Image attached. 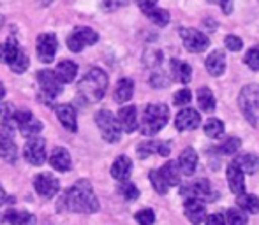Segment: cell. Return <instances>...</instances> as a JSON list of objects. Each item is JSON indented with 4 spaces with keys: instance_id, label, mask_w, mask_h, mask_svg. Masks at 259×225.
Returning <instances> with one entry per match:
<instances>
[{
    "instance_id": "7",
    "label": "cell",
    "mask_w": 259,
    "mask_h": 225,
    "mask_svg": "<svg viewBox=\"0 0 259 225\" xmlns=\"http://www.w3.org/2000/svg\"><path fill=\"white\" fill-rule=\"evenodd\" d=\"M180 194L182 195H187L189 197H194V199H199V201H208V202H213L217 199V194L211 190L210 187V181L201 178V180H196L189 185H184L180 188Z\"/></svg>"
},
{
    "instance_id": "44",
    "label": "cell",
    "mask_w": 259,
    "mask_h": 225,
    "mask_svg": "<svg viewBox=\"0 0 259 225\" xmlns=\"http://www.w3.org/2000/svg\"><path fill=\"white\" fill-rule=\"evenodd\" d=\"M191 99H192L191 90H189V88H184V90H180V92L175 93L173 104H175V106H187V104L191 102Z\"/></svg>"
},
{
    "instance_id": "18",
    "label": "cell",
    "mask_w": 259,
    "mask_h": 225,
    "mask_svg": "<svg viewBox=\"0 0 259 225\" xmlns=\"http://www.w3.org/2000/svg\"><path fill=\"white\" fill-rule=\"evenodd\" d=\"M184 211H185V216H187V218L191 220V223H194V225L201 223L206 215V209H205L203 201L194 199V197H189L187 201L184 202Z\"/></svg>"
},
{
    "instance_id": "50",
    "label": "cell",
    "mask_w": 259,
    "mask_h": 225,
    "mask_svg": "<svg viewBox=\"0 0 259 225\" xmlns=\"http://www.w3.org/2000/svg\"><path fill=\"white\" fill-rule=\"evenodd\" d=\"M206 225H226L224 222V216L219 215V213H213L206 218Z\"/></svg>"
},
{
    "instance_id": "51",
    "label": "cell",
    "mask_w": 259,
    "mask_h": 225,
    "mask_svg": "<svg viewBox=\"0 0 259 225\" xmlns=\"http://www.w3.org/2000/svg\"><path fill=\"white\" fill-rule=\"evenodd\" d=\"M6 202H13V197H7V195L4 194L2 188H0V206L6 204Z\"/></svg>"
},
{
    "instance_id": "23",
    "label": "cell",
    "mask_w": 259,
    "mask_h": 225,
    "mask_svg": "<svg viewBox=\"0 0 259 225\" xmlns=\"http://www.w3.org/2000/svg\"><path fill=\"white\" fill-rule=\"evenodd\" d=\"M206 71L210 72L211 76H222L226 71V55L221 49H215L213 53H210L205 62Z\"/></svg>"
},
{
    "instance_id": "49",
    "label": "cell",
    "mask_w": 259,
    "mask_h": 225,
    "mask_svg": "<svg viewBox=\"0 0 259 225\" xmlns=\"http://www.w3.org/2000/svg\"><path fill=\"white\" fill-rule=\"evenodd\" d=\"M157 2H159V0H136V4L140 6V9L143 11V13H147V11L157 7Z\"/></svg>"
},
{
    "instance_id": "31",
    "label": "cell",
    "mask_w": 259,
    "mask_h": 225,
    "mask_svg": "<svg viewBox=\"0 0 259 225\" xmlns=\"http://www.w3.org/2000/svg\"><path fill=\"white\" fill-rule=\"evenodd\" d=\"M236 204L243 213H249V215H257L259 213V199L252 194H240L236 197Z\"/></svg>"
},
{
    "instance_id": "20",
    "label": "cell",
    "mask_w": 259,
    "mask_h": 225,
    "mask_svg": "<svg viewBox=\"0 0 259 225\" xmlns=\"http://www.w3.org/2000/svg\"><path fill=\"white\" fill-rule=\"evenodd\" d=\"M171 78H173L175 81L182 83V85H187L192 79V67L187 62L173 58V60H171Z\"/></svg>"
},
{
    "instance_id": "9",
    "label": "cell",
    "mask_w": 259,
    "mask_h": 225,
    "mask_svg": "<svg viewBox=\"0 0 259 225\" xmlns=\"http://www.w3.org/2000/svg\"><path fill=\"white\" fill-rule=\"evenodd\" d=\"M23 157L28 164L42 165L46 160V141L39 136L30 137V139L27 141V144H25Z\"/></svg>"
},
{
    "instance_id": "22",
    "label": "cell",
    "mask_w": 259,
    "mask_h": 225,
    "mask_svg": "<svg viewBox=\"0 0 259 225\" xmlns=\"http://www.w3.org/2000/svg\"><path fill=\"white\" fill-rule=\"evenodd\" d=\"M118 122L122 125V130L125 132H134L138 129V112L134 106H123L118 111Z\"/></svg>"
},
{
    "instance_id": "25",
    "label": "cell",
    "mask_w": 259,
    "mask_h": 225,
    "mask_svg": "<svg viewBox=\"0 0 259 225\" xmlns=\"http://www.w3.org/2000/svg\"><path fill=\"white\" fill-rule=\"evenodd\" d=\"M55 74H57L58 81H60L62 85L72 83L76 78V74H78V65L71 60H62L60 64L57 65V69H55Z\"/></svg>"
},
{
    "instance_id": "45",
    "label": "cell",
    "mask_w": 259,
    "mask_h": 225,
    "mask_svg": "<svg viewBox=\"0 0 259 225\" xmlns=\"http://www.w3.org/2000/svg\"><path fill=\"white\" fill-rule=\"evenodd\" d=\"M224 44H226V48H228L229 51H240V49H242V46H243V42H242V39L236 37V35H226Z\"/></svg>"
},
{
    "instance_id": "24",
    "label": "cell",
    "mask_w": 259,
    "mask_h": 225,
    "mask_svg": "<svg viewBox=\"0 0 259 225\" xmlns=\"http://www.w3.org/2000/svg\"><path fill=\"white\" fill-rule=\"evenodd\" d=\"M50 165H52L55 171H60V173L69 171L72 165L69 151L65 150V148H55L52 157H50Z\"/></svg>"
},
{
    "instance_id": "38",
    "label": "cell",
    "mask_w": 259,
    "mask_h": 225,
    "mask_svg": "<svg viewBox=\"0 0 259 225\" xmlns=\"http://www.w3.org/2000/svg\"><path fill=\"white\" fill-rule=\"evenodd\" d=\"M240 146H242V141H240L238 137H229V139H226L224 143L217 148V151L222 155H233L235 151L240 150Z\"/></svg>"
},
{
    "instance_id": "13",
    "label": "cell",
    "mask_w": 259,
    "mask_h": 225,
    "mask_svg": "<svg viewBox=\"0 0 259 225\" xmlns=\"http://www.w3.org/2000/svg\"><path fill=\"white\" fill-rule=\"evenodd\" d=\"M34 187H35V192H37L41 197L52 199L58 192V188H60V183H58V180L53 176V174L42 173V174H37V176H35Z\"/></svg>"
},
{
    "instance_id": "37",
    "label": "cell",
    "mask_w": 259,
    "mask_h": 225,
    "mask_svg": "<svg viewBox=\"0 0 259 225\" xmlns=\"http://www.w3.org/2000/svg\"><path fill=\"white\" fill-rule=\"evenodd\" d=\"M150 181H152V187L155 188V192H159V194H166L167 190H169V185L166 183V180L162 178V174H160V171H150Z\"/></svg>"
},
{
    "instance_id": "53",
    "label": "cell",
    "mask_w": 259,
    "mask_h": 225,
    "mask_svg": "<svg viewBox=\"0 0 259 225\" xmlns=\"http://www.w3.org/2000/svg\"><path fill=\"white\" fill-rule=\"evenodd\" d=\"M0 27H2V16H0Z\"/></svg>"
},
{
    "instance_id": "36",
    "label": "cell",
    "mask_w": 259,
    "mask_h": 225,
    "mask_svg": "<svg viewBox=\"0 0 259 225\" xmlns=\"http://www.w3.org/2000/svg\"><path fill=\"white\" fill-rule=\"evenodd\" d=\"M148 18L152 20V23L159 25V27H166L167 23H169V13H167L166 9H159V7H154V9L147 11Z\"/></svg>"
},
{
    "instance_id": "48",
    "label": "cell",
    "mask_w": 259,
    "mask_h": 225,
    "mask_svg": "<svg viewBox=\"0 0 259 225\" xmlns=\"http://www.w3.org/2000/svg\"><path fill=\"white\" fill-rule=\"evenodd\" d=\"M208 2L221 6V9H222V13H224V14H229L233 11V0H208Z\"/></svg>"
},
{
    "instance_id": "15",
    "label": "cell",
    "mask_w": 259,
    "mask_h": 225,
    "mask_svg": "<svg viewBox=\"0 0 259 225\" xmlns=\"http://www.w3.org/2000/svg\"><path fill=\"white\" fill-rule=\"evenodd\" d=\"M226 178H228V185L233 194H236V195L245 194V176H243V171L238 167V164H236L235 160L228 165Z\"/></svg>"
},
{
    "instance_id": "43",
    "label": "cell",
    "mask_w": 259,
    "mask_h": 225,
    "mask_svg": "<svg viewBox=\"0 0 259 225\" xmlns=\"http://www.w3.org/2000/svg\"><path fill=\"white\" fill-rule=\"evenodd\" d=\"M134 218H136V222L140 225H154L155 213L152 211V209H141V211H138L136 215H134Z\"/></svg>"
},
{
    "instance_id": "27",
    "label": "cell",
    "mask_w": 259,
    "mask_h": 225,
    "mask_svg": "<svg viewBox=\"0 0 259 225\" xmlns=\"http://www.w3.org/2000/svg\"><path fill=\"white\" fill-rule=\"evenodd\" d=\"M20 53H21V49L14 37H9L6 42L0 44V62H4V64L11 65L14 60H16Z\"/></svg>"
},
{
    "instance_id": "29",
    "label": "cell",
    "mask_w": 259,
    "mask_h": 225,
    "mask_svg": "<svg viewBox=\"0 0 259 225\" xmlns=\"http://www.w3.org/2000/svg\"><path fill=\"white\" fill-rule=\"evenodd\" d=\"M133 93H134V81L129 78H122L115 88V100L118 104H123L127 100H131Z\"/></svg>"
},
{
    "instance_id": "26",
    "label": "cell",
    "mask_w": 259,
    "mask_h": 225,
    "mask_svg": "<svg viewBox=\"0 0 259 225\" xmlns=\"http://www.w3.org/2000/svg\"><path fill=\"white\" fill-rule=\"evenodd\" d=\"M131 171H133V162L129 157L122 155L118 157L111 165V176L118 181H127V178L131 176Z\"/></svg>"
},
{
    "instance_id": "52",
    "label": "cell",
    "mask_w": 259,
    "mask_h": 225,
    "mask_svg": "<svg viewBox=\"0 0 259 225\" xmlns=\"http://www.w3.org/2000/svg\"><path fill=\"white\" fill-rule=\"evenodd\" d=\"M4 95H6V88H4V85L0 83V100L4 99Z\"/></svg>"
},
{
    "instance_id": "28",
    "label": "cell",
    "mask_w": 259,
    "mask_h": 225,
    "mask_svg": "<svg viewBox=\"0 0 259 225\" xmlns=\"http://www.w3.org/2000/svg\"><path fill=\"white\" fill-rule=\"evenodd\" d=\"M4 222L9 225H35L37 220H35V216L32 213L9 209V211L4 213Z\"/></svg>"
},
{
    "instance_id": "3",
    "label": "cell",
    "mask_w": 259,
    "mask_h": 225,
    "mask_svg": "<svg viewBox=\"0 0 259 225\" xmlns=\"http://www.w3.org/2000/svg\"><path fill=\"white\" fill-rule=\"evenodd\" d=\"M169 120V107L166 104H148L143 111L140 130L143 136H155L166 127Z\"/></svg>"
},
{
    "instance_id": "39",
    "label": "cell",
    "mask_w": 259,
    "mask_h": 225,
    "mask_svg": "<svg viewBox=\"0 0 259 225\" xmlns=\"http://www.w3.org/2000/svg\"><path fill=\"white\" fill-rule=\"evenodd\" d=\"M120 194L123 195V199L125 201H136L138 197H140V190H138V187L134 183H129V181H123L122 185H120Z\"/></svg>"
},
{
    "instance_id": "14",
    "label": "cell",
    "mask_w": 259,
    "mask_h": 225,
    "mask_svg": "<svg viewBox=\"0 0 259 225\" xmlns=\"http://www.w3.org/2000/svg\"><path fill=\"white\" fill-rule=\"evenodd\" d=\"M199 125H201V115L196 109H192V107L182 109L177 115V118H175V127H177V130H180V132L194 130V129H198Z\"/></svg>"
},
{
    "instance_id": "42",
    "label": "cell",
    "mask_w": 259,
    "mask_h": 225,
    "mask_svg": "<svg viewBox=\"0 0 259 225\" xmlns=\"http://www.w3.org/2000/svg\"><path fill=\"white\" fill-rule=\"evenodd\" d=\"M245 64L249 65L252 71H259V46H254V48H250L249 51L245 53Z\"/></svg>"
},
{
    "instance_id": "16",
    "label": "cell",
    "mask_w": 259,
    "mask_h": 225,
    "mask_svg": "<svg viewBox=\"0 0 259 225\" xmlns=\"http://www.w3.org/2000/svg\"><path fill=\"white\" fill-rule=\"evenodd\" d=\"M136 151L140 158H148L150 155H162V157H167L171 151V144L164 143V141H147V143H141Z\"/></svg>"
},
{
    "instance_id": "17",
    "label": "cell",
    "mask_w": 259,
    "mask_h": 225,
    "mask_svg": "<svg viewBox=\"0 0 259 225\" xmlns=\"http://www.w3.org/2000/svg\"><path fill=\"white\" fill-rule=\"evenodd\" d=\"M55 115H57L58 122L65 127L71 132H76L78 130V120H76V109L71 106V104H58V106L53 107Z\"/></svg>"
},
{
    "instance_id": "8",
    "label": "cell",
    "mask_w": 259,
    "mask_h": 225,
    "mask_svg": "<svg viewBox=\"0 0 259 225\" xmlns=\"http://www.w3.org/2000/svg\"><path fill=\"white\" fill-rule=\"evenodd\" d=\"M180 37L185 49L191 53H201L210 46V39L196 28H180Z\"/></svg>"
},
{
    "instance_id": "5",
    "label": "cell",
    "mask_w": 259,
    "mask_h": 225,
    "mask_svg": "<svg viewBox=\"0 0 259 225\" xmlns=\"http://www.w3.org/2000/svg\"><path fill=\"white\" fill-rule=\"evenodd\" d=\"M240 109L245 115L252 125L257 122V109H259V85H247L245 88L240 92Z\"/></svg>"
},
{
    "instance_id": "1",
    "label": "cell",
    "mask_w": 259,
    "mask_h": 225,
    "mask_svg": "<svg viewBox=\"0 0 259 225\" xmlns=\"http://www.w3.org/2000/svg\"><path fill=\"white\" fill-rule=\"evenodd\" d=\"M60 204L67 211L72 213H96L99 211V201H97L94 188L89 180H79L69 188L62 197Z\"/></svg>"
},
{
    "instance_id": "47",
    "label": "cell",
    "mask_w": 259,
    "mask_h": 225,
    "mask_svg": "<svg viewBox=\"0 0 259 225\" xmlns=\"http://www.w3.org/2000/svg\"><path fill=\"white\" fill-rule=\"evenodd\" d=\"M129 0H101V6L104 11H116L120 7H125Z\"/></svg>"
},
{
    "instance_id": "12",
    "label": "cell",
    "mask_w": 259,
    "mask_h": 225,
    "mask_svg": "<svg viewBox=\"0 0 259 225\" xmlns=\"http://www.w3.org/2000/svg\"><path fill=\"white\" fill-rule=\"evenodd\" d=\"M58 42L53 34H42L37 37V57L42 64H50L53 62L55 55H57Z\"/></svg>"
},
{
    "instance_id": "2",
    "label": "cell",
    "mask_w": 259,
    "mask_h": 225,
    "mask_svg": "<svg viewBox=\"0 0 259 225\" xmlns=\"http://www.w3.org/2000/svg\"><path fill=\"white\" fill-rule=\"evenodd\" d=\"M108 88V74L99 67L90 69L79 81L78 93L85 102H99Z\"/></svg>"
},
{
    "instance_id": "33",
    "label": "cell",
    "mask_w": 259,
    "mask_h": 225,
    "mask_svg": "<svg viewBox=\"0 0 259 225\" xmlns=\"http://www.w3.org/2000/svg\"><path fill=\"white\" fill-rule=\"evenodd\" d=\"M198 104L201 107V111L205 112H211L215 109V97L208 86H201L198 90Z\"/></svg>"
},
{
    "instance_id": "19",
    "label": "cell",
    "mask_w": 259,
    "mask_h": 225,
    "mask_svg": "<svg viewBox=\"0 0 259 225\" xmlns=\"http://www.w3.org/2000/svg\"><path fill=\"white\" fill-rule=\"evenodd\" d=\"M0 157L11 164H14L18 157L16 144L13 141V132H7L4 129H0Z\"/></svg>"
},
{
    "instance_id": "4",
    "label": "cell",
    "mask_w": 259,
    "mask_h": 225,
    "mask_svg": "<svg viewBox=\"0 0 259 225\" xmlns=\"http://www.w3.org/2000/svg\"><path fill=\"white\" fill-rule=\"evenodd\" d=\"M96 123L99 127L101 134H103V139L108 143H116L120 141L122 136V125H120L118 118L108 109H101L96 115Z\"/></svg>"
},
{
    "instance_id": "30",
    "label": "cell",
    "mask_w": 259,
    "mask_h": 225,
    "mask_svg": "<svg viewBox=\"0 0 259 225\" xmlns=\"http://www.w3.org/2000/svg\"><path fill=\"white\" fill-rule=\"evenodd\" d=\"M16 127V111L11 104H2L0 106V129L13 132Z\"/></svg>"
},
{
    "instance_id": "10",
    "label": "cell",
    "mask_w": 259,
    "mask_h": 225,
    "mask_svg": "<svg viewBox=\"0 0 259 225\" xmlns=\"http://www.w3.org/2000/svg\"><path fill=\"white\" fill-rule=\"evenodd\" d=\"M16 127L20 129V132L23 134L27 139L39 136V132L42 130V123L32 115V111H16Z\"/></svg>"
},
{
    "instance_id": "46",
    "label": "cell",
    "mask_w": 259,
    "mask_h": 225,
    "mask_svg": "<svg viewBox=\"0 0 259 225\" xmlns=\"http://www.w3.org/2000/svg\"><path fill=\"white\" fill-rule=\"evenodd\" d=\"M150 85L155 86V88H164V86L169 85V79L166 78L164 72H155V74H152V78H150Z\"/></svg>"
},
{
    "instance_id": "40",
    "label": "cell",
    "mask_w": 259,
    "mask_h": 225,
    "mask_svg": "<svg viewBox=\"0 0 259 225\" xmlns=\"http://www.w3.org/2000/svg\"><path fill=\"white\" fill-rule=\"evenodd\" d=\"M226 220H228L229 225H247V216L243 215V211H240V209H228V213H226Z\"/></svg>"
},
{
    "instance_id": "35",
    "label": "cell",
    "mask_w": 259,
    "mask_h": 225,
    "mask_svg": "<svg viewBox=\"0 0 259 225\" xmlns=\"http://www.w3.org/2000/svg\"><path fill=\"white\" fill-rule=\"evenodd\" d=\"M205 134L211 139H217V137H221L224 134V123L217 118H210L205 123Z\"/></svg>"
},
{
    "instance_id": "11",
    "label": "cell",
    "mask_w": 259,
    "mask_h": 225,
    "mask_svg": "<svg viewBox=\"0 0 259 225\" xmlns=\"http://www.w3.org/2000/svg\"><path fill=\"white\" fill-rule=\"evenodd\" d=\"M37 81H39V86H41L42 93H45L48 99H55L57 95H60L62 92V83L58 81L57 74L53 71H39L37 72Z\"/></svg>"
},
{
    "instance_id": "6",
    "label": "cell",
    "mask_w": 259,
    "mask_h": 225,
    "mask_svg": "<svg viewBox=\"0 0 259 225\" xmlns=\"http://www.w3.org/2000/svg\"><path fill=\"white\" fill-rule=\"evenodd\" d=\"M99 41L97 32H94L89 27H78L71 35L67 37V48L74 53H79L81 49H85L87 46H92Z\"/></svg>"
},
{
    "instance_id": "21",
    "label": "cell",
    "mask_w": 259,
    "mask_h": 225,
    "mask_svg": "<svg viewBox=\"0 0 259 225\" xmlns=\"http://www.w3.org/2000/svg\"><path fill=\"white\" fill-rule=\"evenodd\" d=\"M178 165H180L182 174L185 176H192L196 167H198V153L194 148H185L178 157Z\"/></svg>"
},
{
    "instance_id": "34",
    "label": "cell",
    "mask_w": 259,
    "mask_h": 225,
    "mask_svg": "<svg viewBox=\"0 0 259 225\" xmlns=\"http://www.w3.org/2000/svg\"><path fill=\"white\" fill-rule=\"evenodd\" d=\"M235 162L238 164V167L243 171V173H249L254 174L259 169V157L252 153H245V155H240L238 158H235Z\"/></svg>"
},
{
    "instance_id": "41",
    "label": "cell",
    "mask_w": 259,
    "mask_h": 225,
    "mask_svg": "<svg viewBox=\"0 0 259 225\" xmlns=\"http://www.w3.org/2000/svg\"><path fill=\"white\" fill-rule=\"evenodd\" d=\"M28 64H30V62H28V57L21 51L20 55H18L16 60H14L9 67H11V71H14L16 74H21V72H25L28 69Z\"/></svg>"
},
{
    "instance_id": "32",
    "label": "cell",
    "mask_w": 259,
    "mask_h": 225,
    "mask_svg": "<svg viewBox=\"0 0 259 225\" xmlns=\"http://www.w3.org/2000/svg\"><path fill=\"white\" fill-rule=\"evenodd\" d=\"M159 171H160V174H162V178L166 180V183L169 185V187H175V185L180 183L182 171H180L178 162H166V164H164Z\"/></svg>"
}]
</instances>
